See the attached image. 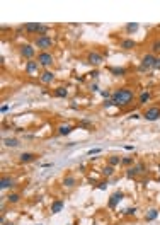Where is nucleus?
Returning a JSON list of instances; mask_svg holds the SVG:
<instances>
[{
	"instance_id": "1",
	"label": "nucleus",
	"mask_w": 160,
	"mask_h": 225,
	"mask_svg": "<svg viewBox=\"0 0 160 225\" xmlns=\"http://www.w3.org/2000/svg\"><path fill=\"white\" fill-rule=\"evenodd\" d=\"M135 97V92L131 89H119L112 94V101H114V106H119V108H125L130 102L133 101Z\"/></svg>"
},
{
	"instance_id": "2",
	"label": "nucleus",
	"mask_w": 160,
	"mask_h": 225,
	"mask_svg": "<svg viewBox=\"0 0 160 225\" xmlns=\"http://www.w3.org/2000/svg\"><path fill=\"white\" fill-rule=\"evenodd\" d=\"M155 55L153 53H148L141 58V65H140V72H146V70H152L153 65H155Z\"/></svg>"
},
{
	"instance_id": "3",
	"label": "nucleus",
	"mask_w": 160,
	"mask_h": 225,
	"mask_svg": "<svg viewBox=\"0 0 160 225\" xmlns=\"http://www.w3.org/2000/svg\"><path fill=\"white\" fill-rule=\"evenodd\" d=\"M34 46L39 48V50H43V51H46L48 48L53 46V39L48 38V36H38V38L34 39Z\"/></svg>"
},
{
	"instance_id": "4",
	"label": "nucleus",
	"mask_w": 160,
	"mask_h": 225,
	"mask_svg": "<svg viewBox=\"0 0 160 225\" xmlns=\"http://www.w3.org/2000/svg\"><path fill=\"white\" fill-rule=\"evenodd\" d=\"M53 61H55V58H53V55L48 53V51H41V53L38 55V63H39L41 67H49V65H53Z\"/></svg>"
},
{
	"instance_id": "5",
	"label": "nucleus",
	"mask_w": 160,
	"mask_h": 225,
	"mask_svg": "<svg viewBox=\"0 0 160 225\" xmlns=\"http://www.w3.org/2000/svg\"><path fill=\"white\" fill-rule=\"evenodd\" d=\"M143 118H145L146 121H157L160 118V108H157V106L148 108L145 113H143Z\"/></svg>"
},
{
	"instance_id": "6",
	"label": "nucleus",
	"mask_w": 160,
	"mask_h": 225,
	"mask_svg": "<svg viewBox=\"0 0 160 225\" xmlns=\"http://www.w3.org/2000/svg\"><path fill=\"white\" fill-rule=\"evenodd\" d=\"M102 61H104V58H102V55L97 53V51H90L89 56H87V63H90V65H94V67L101 65Z\"/></svg>"
},
{
	"instance_id": "7",
	"label": "nucleus",
	"mask_w": 160,
	"mask_h": 225,
	"mask_svg": "<svg viewBox=\"0 0 160 225\" xmlns=\"http://www.w3.org/2000/svg\"><path fill=\"white\" fill-rule=\"evenodd\" d=\"M21 55L24 56V58H28V60H33L36 55V50L33 44H24V46L21 48Z\"/></svg>"
},
{
	"instance_id": "8",
	"label": "nucleus",
	"mask_w": 160,
	"mask_h": 225,
	"mask_svg": "<svg viewBox=\"0 0 160 225\" xmlns=\"http://www.w3.org/2000/svg\"><path fill=\"white\" fill-rule=\"evenodd\" d=\"M39 63H38V60H29L28 63H26V74L28 75H36L38 74V70H39Z\"/></svg>"
},
{
	"instance_id": "9",
	"label": "nucleus",
	"mask_w": 160,
	"mask_h": 225,
	"mask_svg": "<svg viewBox=\"0 0 160 225\" xmlns=\"http://www.w3.org/2000/svg\"><path fill=\"white\" fill-rule=\"evenodd\" d=\"M140 172H145V165H143V164H138L136 167H130V169L126 170V176L128 177H136Z\"/></svg>"
},
{
	"instance_id": "10",
	"label": "nucleus",
	"mask_w": 160,
	"mask_h": 225,
	"mask_svg": "<svg viewBox=\"0 0 160 225\" xmlns=\"http://www.w3.org/2000/svg\"><path fill=\"white\" fill-rule=\"evenodd\" d=\"M39 26H41V22H28V24L24 26V31L28 34H38Z\"/></svg>"
},
{
	"instance_id": "11",
	"label": "nucleus",
	"mask_w": 160,
	"mask_h": 225,
	"mask_svg": "<svg viewBox=\"0 0 160 225\" xmlns=\"http://www.w3.org/2000/svg\"><path fill=\"white\" fill-rule=\"evenodd\" d=\"M39 80H41L43 84H51V82L55 80V74L49 72V70H46V72H43V74L39 75Z\"/></svg>"
},
{
	"instance_id": "12",
	"label": "nucleus",
	"mask_w": 160,
	"mask_h": 225,
	"mask_svg": "<svg viewBox=\"0 0 160 225\" xmlns=\"http://www.w3.org/2000/svg\"><path fill=\"white\" fill-rule=\"evenodd\" d=\"M123 196H125V194H123L121 191H119V193H114L111 196V200H109V208H116V205L123 200Z\"/></svg>"
},
{
	"instance_id": "13",
	"label": "nucleus",
	"mask_w": 160,
	"mask_h": 225,
	"mask_svg": "<svg viewBox=\"0 0 160 225\" xmlns=\"http://www.w3.org/2000/svg\"><path fill=\"white\" fill-rule=\"evenodd\" d=\"M34 159H36V154H33V152H24V154H21V157H19V160H21L22 164L33 162Z\"/></svg>"
},
{
	"instance_id": "14",
	"label": "nucleus",
	"mask_w": 160,
	"mask_h": 225,
	"mask_svg": "<svg viewBox=\"0 0 160 225\" xmlns=\"http://www.w3.org/2000/svg\"><path fill=\"white\" fill-rule=\"evenodd\" d=\"M14 184H15V181L12 179V177H7V176H4V177H2V181H0L2 189H9V188H12Z\"/></svg>"
},
{
	"instance_id": "15",
	"label": "nucleus",
	"mask_w": 160,
	"mask_h": 225,
	"mask_svg": "<svg viewBox=\"0 0 160 225\" xmlns=\"http://www.w3.org/2000/svg\"><path fill=\"white\" fill-rule=\"evenodd\" d=\"M63 206H65V203H63L62 200H55L51 203V213H60L63 210Z\"/></svg>"
},
{
	"instance_id": "16",
	"label": "nucleus",
	"mask_w": 160,
	"mask_h": 225,
	"mask_svg": "<svg viewBox=\"0 0 160 225\" xmlns=\"http://www.w3.org/2000/svg\"><path fill=\"white\" fill-rule=\"evenodd\" d=\"M63 184H65L67 188H73V186L77 184V179L73 176H65L63 177Z\"/></svg>"
},
{
	"instance_id": "17",
	"label": "nucleus",
	"mask_w": 160,
	"mask_h": 225,
	"mask_svg": "<svg viewBox=\"0 0 160 225\" xmlns=\"http://www.w3.org/2000/svg\"><path fill=\"white\" fill-rule=\"evenodd\" d=\"M4 145L5 147H19V140L17 138H4Z\"/></svg>"
},
{
	"instance_id": "18",
	"label": "nucleus",
	"mask_w": 160,
	"mask_h": 225,
	"mask_svg": "<svg viewBox=\"0 0 160 225\" xmlns=\"http://www.w3.org/2000/svg\"><path fill=\"white\" fill-rule=\"evenodd\" d=\"M150 97H152V94L148 92V90H145V92H141V95H140V99H138V104H146V102L150 101Z\"/></svg>"
},
{
	"instance_id": "19",
	"label": "nucleus",
	"mask_w": 160,
	"mask_h": 225,
	"mask_svg": "<svg viewBox=\"0 0 160 225\" xmlns=\"http://www.w3.org/2000/svg\"><path fill=\"white\" fill-rule=\"evenodd\" d=\"M157 217H159V211H157V210H150L145 215V220H146V222H153Z\"/></svg>"
},
{
	"instance_id": "20",
	"label": "nucleus",
	"mask_w": 160,
	"mask_h": 225,
	"mask_svg": "<svg viewBox=\"0 0 160 225\" xmlns=\"http://www.w3.org/2000/svg\"><path fill=\"white\" fill-rule=\"evenodd\" d=\"M58 130H60V135H70L72 130H73V126H70V125H62Z\"/></svg>"
},
{
	"instance_id": "21",
	"label": "nucleus",
	"mask_w": 160,
	"mask_h": 225,
	"mask_svg": "<svg viewBox=\"0 0 160 225\" xmlns=\"http://www.w3.org/2000/svg\"><path fill=\"white\" fill-rule=\"evenodd\" d=\"M121 48H125V50H131V48H135V41H133V39H123V41H121Z\"/></svg>"
},
{
	"instance_id": "22",
	"label": "nucleus",
	"mask_w": 160,
	"mask_h": 225,
	"mask_svg": "<svg viewBox=\"0 0 160 225\" xmlns=\"http://www.w3.org/2000/svg\"><path fill=\"white\" fill-rule=\"evenodd\" d=\"M55 95L56 97H67L68 95V90L65 87H58V89H55Z\"/></svg>"
},
{
	"instance_id": "23",
	"label": "nucleus",
	"mask_w": 160,
	"mask_h": 225,
	"mask_svg": "<svg viewBox=\"0 0 160 225\" xmlns=\"http://www.w3.org/2000/svg\"><path fill=\"white\" fill-rule=\"evenodd\" d=\"M119 164H121V157H118V155L109 157V165H111V167H114V165H119Z\"/></svg>"
},
{
	"instance_id": "24",
	"label": "nucleus",
	"mask_w": 160,
	"mask_h": 225,
	"mask_svg": "<svg viewBox=\"0 0 160 225\" xmlns=\"http://www.w3.org/2000/svg\"><path fill=\"white\" fill-rule=\"evenodd\" d=\"M19 200H21V196H19L17 193H12V194H9V196H7V201H9V203H17Z\"/></svg>"
},
{
	"instance_id": "25",
	"label": "nucleus",
	"mask_w": 160,
	"mask_h": 225,
	"mask_svg": "<svg viewBox=\"0 0 160 225\" xmlns=\"http://www.w3.org/2000/svg\"><path fill=\"white\" fill-rule=\"evenodd\" d=\"M109 72L111 74H114V75H126V68H109Z\"/></svg>"
},
{
	"instance_id": "26",
	"label": "nucleus",
	"mask_w": 160,
	"mask_h": 225,
	"mask_svg": "<svg viewBox=\"0 0 160 225\" xmlns=\"http://www.w3.org/2000/svg\"><path fill=\"white\" fill-rule=\"evenodd\" d=\"M102 174H104L106 177L112 176V174H114V167H111V165H107V167H104V169H102Z\"/></svg>"
},
{
	"instance_id": "27",
	"label": "nucleus",
	"mask_w": 160,
	"mask_h": 225,
	"mask_svg": "<svg viewBox=\"0 0 160 225\" xmlns=\"http://www.w3.org/2000/svg\"><path fill=\"white\" fill-rule=\"evenodd\" d=\"M136 29H138V24H136V22H130V24H126V31H128V33H135Z\"/></svg>"
},
{
	"instance_id": "28",
	"label": "nucleus",
	"mask_w": 160,
	"mask_h": 225,
	"mask_svg": "<svg viewBox=\"0 0 160 225\" xmlns=\"http://www.w3.org/2000/svg\"><path fill=\"white\" fill-rule=\"evenodd\" d=\"M48 31H49V27L46 26V24H41V26H39V31H38V34H39V36H46V34H48Z\"/></svg>"
},
{
	"instance_id": "29",
	"label": "nucleus",
	"mask_w": 160,
	"mask_h": 225,
	"mask_svg": "<svg viewBox=\"0 0 160 225\" xmlns=\"http://www.w3.org/2000/svg\"><path fill=\"white\" fill-rule=\"evenodd\" d=\"M152 51L153 53H160V39L153 41L152 43Z\"/></svg>"
},
{
	"instance_id": "30",
	"label": "nucleus",
	"mask_w": 160,
	"mask_h": 225,
	"mask_svg": "<svg viewBox=\"0 0 160 225\" xmlns=\"http://www.w3.org/2000/svg\"><path fill=\"white\" fill-rule=\"evenodd\" d=\"M133 164V157H125L121 159V165H131Z\"/></svg>"
},
{
	"instance_id": "31",
	"label": "nucleus",
	"mask_w": 160,
	"mask_h": 225,
	"mask_svg": "<svg viewBox=\"0 0 160 225\" xmlns=\"http://www.w3.org/2000/svg\"><path fill=\"white\" fill-rule=\"evenodd\" d=\"M135 213H136V208H135V206H133V208H126L125 210V215H128V217H130V215H135Z\"/></svg>"
},
{
	"instance_id": "32",
	"label": "nucleus",
	"mask_w": 160,
	"mask_h": 225,
	"mask_svg": "<svg viewBox=\"0 0 160 225\" xmlns=\"http://www.w3.org/2000/svg\"><path fill=\"white\" fill-rule=\"evenodd\" d=\"M111 106H114V101H112V99H106L104 101V108H111Z\"/></svg>"
},
{
	"instance_id": "33",
	"label": "nucleus",
	"mask_w": 160,
	"mask_h": 225,
	"mask_svg": "<svg viewBox=\"0 0 160 225\" xmlns=\"http://www.w3.org/2000/svg\"><path fill=\"white\" fill-rule=\"evenodd\" d=\"M153 68H155V70H160V58H157V60H155V65H153Z\"/></svg>"
},
{
	"instance_id": "34",
	"label": "nucleus",
	"mask_w": 160,
	"mask_h": 225,
	"mask_svg": "<svg viewBox=\"0 0 160 225\" xmlns=\"http://www.w3.org/2000/svg\"><path fill=\"white\" fill-rule=\"evenodd\" d=\"M99 152H101V149H94V150H89L87 154H89V155H92V154H99Z\"/></svg>"
},
{
	"instance_id": "35",
	"label": "nucleus",
	"mask_w": 160,
	"mask_h": 225,
	"mask_svg": "<svg viewBox=\"0 0 160 225\" xmlns=\"http://www.w3.org/2000/svg\"><path fill=\"white\" fill-rule=\"evenodd\" d=\"M106 188H107V181H106V183H101V184H99V189H106Z\"/></svg>"
},
{
	"instance_id": "36",
	"label": "nucleus",
	"mask_w": 160,
	"mask_h": 225,
	"mask_svg": "<svg viewBox=\"0 0 160 225\" xmlns=\"http://www.w3.org/2000/svg\"><path fill=\"white\" fill-rule=\"evenodd\" d=\"M80 126H90V121H87V119H84V121L80 123Z\"/></svg>"
},
{
	"instance_id": "37",
	"label": "nucleus",
	"mask_w": 160,
	"mask_h": 225,
	"mask_svg": "<svg viewBox=\"0 0 160 225\" xmlns=\"http://www.w3.org/2000/svg\"><path fill=\"white\" fill-rule=\"evenodd\" d=\"M101 94L104 95L106 99H107V97H109V95H111V94H109V90H102V92H101Z\"/></svg>"
},
{
	"instance_id": "38",
	"label": "nucleus",
	"mask_w": 160,
	"mask_h": 225,
	"mask_svg": "<svg viewBox=\"0 0 160 225\" xmlns=\"http://www.w3.org/2000/svg\"><path fill=\"white\" fill-rule=\"evenodd\" d=\"M7 111H9V106H7V104H5V106H2V113H7Z\"/></svg>"
},
{
	"instance_id": "39",
	"label": "nucleus",
	"mask_w": 160,
	"mask_h": 225,
	"mask_svg": "<svg viewBox=\"0 0 160 225\" xmlns=\"http://www.w3.org/2000/svg\"><path fill=\"white\" fill-rule=\"evenodd\" d=\"M159 170H160V165H159Z\"/></svg>"
}]
</instances>
